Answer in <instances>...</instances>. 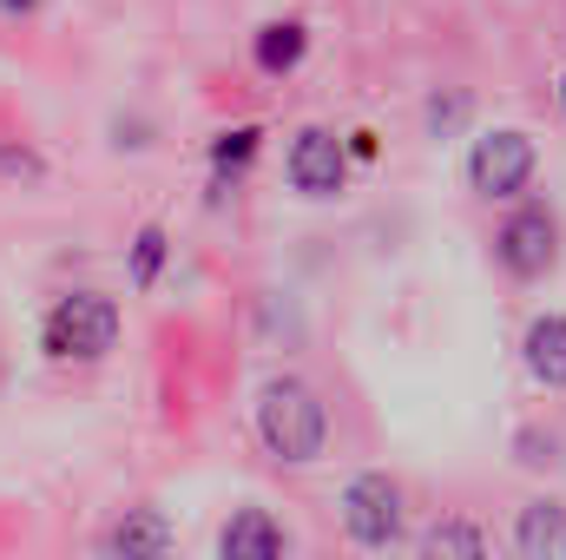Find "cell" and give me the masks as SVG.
<instances>
[{
	"label": "cell",
	"mask_w": 566,
	"mask_h": 560,
	"mask_svg": "<svg viewBox=\"0 0 566 560\" xmlns=\"http://www.w3.org/2000/svg\"><path fill=\"white\" fill-rule=\"evenodd\" d=\"M251 422H258L264 455L283 462V468H310V462L329 455V403L303 376H264L258 403H251Z\"/></svg>",
	"instance_id": "1"
},
{
	"label": "cell",
	"mask_w": 566,
	"mask_h": 560,
	"mask_svg": "<svg viewBox=\"0 0 566 560\" xmlns=\"http://www.w3.org/2000/svg\"><path fill=\"white\" fill-rule=\"evenodd\" d=\"M126 310L106 290H66L40 310V350L46 363H106L119 350Z\"/></svg>",
	"instance_id": "2"
},
{
	"label": "cell",
	"mask_w": 566,
	"mask_h": 560,
	"mask_svg": "<svg viewBox=\"0 0 566 560\" xmlns=\"http://www.w3.org/2000/svg\"><path fill=\"white\" fill-rule=\"evenodd\" d=\"M336 521L363 554H396L409 541V488L389 468H363L336 495Z\"/></svg>",
	"instance_id": "3"
},
{
	"label": "cell",
	"mask_w": 566,
	"mask_h": 560,
	"mask_svg": "<svg viewBox=\"0 0 566 560\" xmlns=\"http://www.w3.org/2000/svg\"><path fill=\"white\" fill-rule=\"evenodd\" d=\"M560 211L541 205V198H521L501 225H494V265L507 271L514 283H547L560 271Z\"/></svg>",
	"instance_id": "4"
},
{
	"label": "cell",
	"mask_w": 566,
	"mask_h": 560,
	"mask_svg": "<svg viewBox=\"0 0 566 560\" xmlns=\"http://www.w3.org/2000/svg\"><path fill=\"white\" fill-rule=\"evenodd\" d=\"M534 172H541V145L521 126H488L468 145V185L488 205H521L534 191Z\"/></svg>",
	"instance_id": "5"
},
{
	"label": "cell",
	"mask_w": 566,
	"mask_h": 560,
	"mask_svg": "<svg viewBox=\"0 0 566 560\" xmlns=\"http://www.w3.org/2000/svg\"><path fill=\"white\" fill-rule=\"evenodd\" d=\"M283 178H290L296 198L329 205V198L349 191V145L336 139L329 126H303V133L290 139V152H283Z\"/></svg>",
	"instance_id": "6"
},
{
	"label": "cell",
	"mask_w": 566,
	"mask_h": 560,
	"mask_svg": "<svg viewBox=\"0 0 566 560\" xmlns=\"http://www.w3.org/2000/svg\"><path fill=\"white\" fill-rule=\"evenodd\" d=\"M99 560H178V528L158 501H133L106 521Z\"/></svg>",
	"instance_id": "7"
},
{
	"label": "cell",
	"mask_w": 566,
	"mask_h": 560,
	"mask_svg": "<svg viewBox=\"0 0 566 560\" xmlns=\"http://www.w3.org/2000/svg\"><path fill=\"white\" fill-rule=\"evenodd\" d=\"M218 560H290V528H283L271 508L244 501L218 528Z\"/></svg>",
	"instance_id": "8"
},
{
	"label": "cell",
	"mask_w": 566,
	"mask_h": 560,
	"mask_svg": "<svg viewBox=\"0 0 566 560\" xmlns=\"http://www.w3.org/2000/svg\"><path fill=\"white\" fill-rule=\"evenodd\" d=\"M521 363H527V376L541 383V390H566V310H541V317H527V330H521Z\"/></svg>",
	"instance_id": "9"
},
{
	"label": "cell",
	"mask_w": 566,
	"mask_h": 560,
	"mask_svg": "<svg viewBox=\"0 0 566 560\" xmlns=\"http://www.w3.org/2000/svg\"><path fill=\"white\" fill-rule=\"evenodd\" d=\"M514 548L521 560H566V501L560 495H534L514 515Z\"/></svg>",
	"instance_id": "10"
},
{
	"label": "cell",
	"mask_w": 566,
	"mask_h": 560,
	"mask_svg": "<svg viewBox=\"0 0 566 560\" xmlns=\"http://www.w3.org/2000/svg\"><path fill=\"white\" fill-rule=\"evenodd\" d=\"M303 60H310V27H303V20H264V27L251 33V66H258L264 80H290Z\"/></svg>",
	"instance_id": "11"
},
{
	"label": "cell",
	"mask_w": 566,
	"mask_h": 560,
	"mask_svg": "<svg viewBox=\"0 0 566 560\" xmlns=\"http://www.w3.org/2000/svg\"><path fill=\"white\" fill-rule=\"evenodd\" d=\"M416 560H494L488 554V528L474 515H434L416 541Z\"/></svg>",
	"instance_id": "12"
},
{
	"label": "cell",
	"mask_w": 566,
	"mask_h": 560,
	"mask_svg": "<svg viewBox=\"0 0 566 560\" xmlns=\"http://www.w3.org/2000/svg\"><path fill=\"white\" fill-rule=\"evenodd\" d=\"M258 145H264V126H231V133H218V139H211V172H218V191H231V185L244 178V165L258 158Z\"/></svg>",
	"instance_id": "13"
},
{
	"label": "cell",
	"mask_w": 566,
	"mask_h": 560,
	"mask_svg": "<svg viewBox=\"0 0 566 560\" xmlns=\"http://www.w3.org/2000/svg\"><path fill=\"white\" fill-rule=\"evenodd\" d=\"M165 251H171V245H165V225H139V238H133V265H126V271H133V290H151V283H158Z\"/></svg>",
	"instance_id": "14"
},
{
	"label": "cell",
	"mask_w": 566,
	"mask_h": 560,
	"mask_svg": "<svg viewBox=\"0 0 566 560\" xmlns=\"http://www.w3.org/2000/svg\"><path fill=\"white\" fill-rule=\"evenodd\" d=\"M468 113H474V100H468V93H434V100H428V139H454V133H461V126H468Z\"/></svg>",
	"instance_id": "15"
},
{
	"label": "cell",
	"mask_w": 566,
	"mask_h": 560,
	"mask_svg": "<svg viewBox=\"0 0 566 560\" xmlns=\"http://www.w3.org/2000/svg\"><path fill=\"white\" fill-rule=\"evenodd\" d=\"M0 178L7 185H40L46 178V158L33 145H0Z\"/></svg>",
	"instance_id": "16"
},
{
	"label": "cell",
	"mask_w": 566,
	"mask_h": 560,
	"mask_svg": "<svg viewBox=\"0 0 566 560\" xmlns=\"http://www.w3.org/2000/svg\"><path fill=\"white\" fill-rule=\"evenodd\" d=\"M349 158H376V133H349Z\"/></svg>",
	"instance_id": "17"
},
{
	"label": "cell",
	"mask_w": 566,
	"mask_h": 560,
	"mask_svg": "<svg viewBox=\"0 0 566 560\" xmlns=\"http://www.w3.org/2000/svg\"><path fill=\"white\" fill-rule=\"evenodd\" d=\"M40 0H0V13H33Z\"/></svg>",
	"instance_id": "18"
},
{
	"label": "cell",
	"mask_w": 566,
	"mask_h": 560,
	"mask_svg": "<svg viewBox=\"0 0 566 560\" xmlns=\"http://www.w3.org/2000/svg\"><path fill=\"white\" fill-rule=\"evenodd\" d=\"M560 113H566V73H560Z\"/></svg>",
	"instance_id": "19"
},
{
	"label": "cell",
	"mask_w": 566,
	"mask_h": 560,
	"mask_svg": "<svg viewBox=\"0 0 566 560\" xmlns=\"http://www.w3.org/2000/svg\"><path fill=\"white\" fill-rule=\"evenodd\" d=\"M0 383H7V363H0Z\"/></svg>",
	"instance_id": "20"
}]
</instances>
